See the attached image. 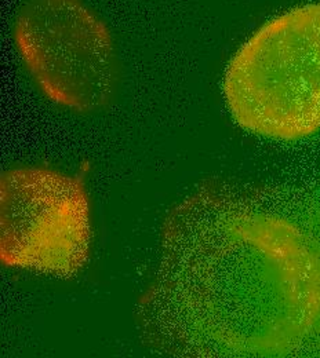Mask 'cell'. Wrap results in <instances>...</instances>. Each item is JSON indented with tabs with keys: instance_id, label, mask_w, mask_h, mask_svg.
Wrapping results in <instances>:
<instances>
[{
	"instance_id": "1",
	"label": "cell",
	"mask_w": 320,
	"mask_h": 358,
	"mask_svg": "<svg viewBox=\"0 0 320 358\" xmlns=\"http://www.w3.org/2000/svg\"><path fill=\"white\" fill-rule=\"evenodd\" d=\"M163 231L156 298L189 342L280 356L316 327L320 251L295 224L193 196Z\"/></svg>"
},
{
	"instance_id": "2",
	"label": "cell",
	"mask_w": 320,
	"mask_h": 358,
	"mask_svg": "<svg viewBox=\"0 0 320 358\" xmlns=\"http://www.w3.org/2000/svg\"><path fill=\"white\" fill-rule=\"evenodd\" d=\"M224 96L244 130L294 141L320 130V3L261 27L229 62Z\"/></svg>"
},
{
	"instance_id": "3",
	"label": "cell",
	"mask_w": 320,
	"mask_h": 358,
	"mask_svg": "<svg viewBox=\"0 0 320 358\" xmlns=\"http://www.w3.org/2000/svg\"><path fill=\"white\" fill-rule=\"evenodd\" d=\"M90 203L82 179L22 167L0 179V259L4 266L69 278L89 261Z\"/></svg>"
},
{
	"instance_id": "4",
	"label": "cell",
	"mask_w": 320,
	"mask_h": 358,
	"mask_svg": "<svg viewBox=\"0 0 320 358\" xmlns=\"http://www.w3.org/2000/svg\"><path fill=\"white\" fill-rule=\"evenodd\" d=\"M15 43L53 102L92 112L109 101L115 86L112 39L83 0H27L17 15Z\"/></svg>"
}]
</instances>
